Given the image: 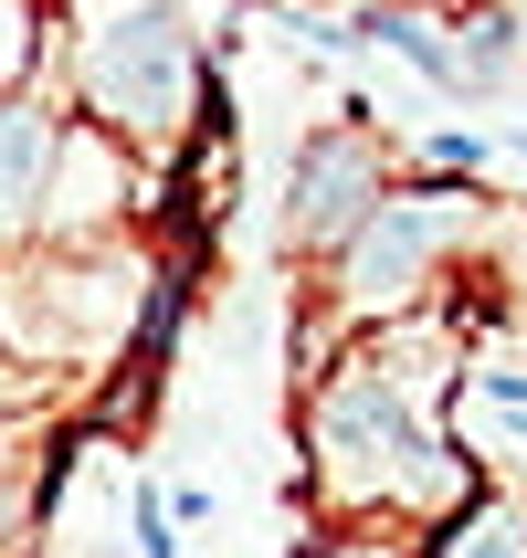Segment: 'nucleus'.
Wrapping results in <instances>:
<instances>
[{"label":"nucleus","instance_id":"423d86ee","mask_svg":"<svg viewBox=\"0 0 527 558\" xmlns=\"http://www.w3.org/2000/svg\"><path fill=\"white\" fill-rule=\"evenodd\" d=\"M411 558H527V485L486 474L475 496H454L433 527L411 537Z\"/></svg>","mask_w":527,"mask_h":558},{"label":"nucleus","instance_id":"1a4fd4ad","mask_svg":"<svg viewBox=\"0 0 527 558\" xmlns=\"http://www.w3.org/2000/svg\"><path fill=\"white\" fill-rule=\"evenodd\" d=\"M422 169H433V180H486V137H475V126H433V137H422Z\"/></svg>","mask_w":527,"mask_h":558},{"label":"nucleus","instance_id":"6e6552de","mask_svg":"<svg viewBox=\"0 0 527 558\" xmlns=\"http://www.w3.org/2000/svg\"><path fill=\"white\" fill-rule=\"evenodd\" d=\"M53 63V0H0V95L43 85Z\"/></svg>","mask_w":527,"mask_h":558},{"label":"nucleus","instance_id":"20e7f679","mask_svg":"<svg viewBox=\"0 0 527 558\" xmlns=\"http://www.w3.org/2000/svg\"><path fill=\"white\" fill-rule=\"evenodd\" d=\"M391 190V137L370 126V106L348 95L338 117H316L285 158V190H275V253L285 264H327V253L370 221V201Z\"/></svg>","mask_w":527,"mask_h":558},{"label":"nucleus","instance_id":"7ed1b4c3","mask_svg":"<svg viewBox=\"0 0 527 558\" xmlns=\"http://www.w3.org/2000/svg\"><path fill=\"white\" fill-rule=\"evenodd\" d=\"M137 306H148V232L0 253V359L11 369H95V359H127Z\"/></svg>","mask_w":527,"mask_h":558},{"label":"nucleus","instance_id":"f257e3e1","mask_svg":"<svg viewBox=\"0 0 527 558\" xmlns=\"http://www.w3.org/2000/svg\"><path fill=\"white\" fill-rule=\"evenodd\" d=\"M454 390H465V348H454L443 306L402 316V327H359L348 348H327L307 379V411H296L316 527H338V537L411 527L422 537L454 496H475L486 464L443 433Z\"/></svg>","mask_w":527,"mask_h":558},{"label":"nucleus","instance_id":"f03ea898","mask_svg":"<svg viewBox=\"0 0 527 558\" xmlns=\"http://www.w3.org/2000/svg\"><path fill=\"white\" fill-rule=\"evenodd\" d=\"M496 243V211L475 180H391L370 201V221L348 232L327 264H316V306H327V348L338 327H402V316H433L465 264Z\"/></svg>","mask_w":527,"mask_h":558},{"label":"nucleus","instance_id":"9d476101","mask_svg":"<svg viewBox=\"0 0 527 558\" xmlns=\"http://www.w3.org/2000/svg\"><path fill=\"white\" fill-rule=\"evenodd\" d=\"M180 11H190V32H201V43H221V32L243 22V0H180Z\"/></svg>","mask_w":527,"mask_h":558},{"label":"nucleus","instance_id":"0eeeda50","mask_svg":"<svg viewBox=\"0 0 527 558\" xmlns=\"http://www.w3.org/2000/svg\"><path fill=\"white\" fill-rule=\"evenodd\" d=\"M443 43H454V95H496L527 63L517 22H506L496 0H443Z\"/></svg>","mask_w":527,"mask_h":558},{"label":"nucleus","instance_id":"9b49d317","mask_svg":"<svg viewBox=\"0 0 527 558\" xmlns=\"http://www.w3.org/2000/svg\"><path fill=\"white\" fill-rule=\"evenodd\" d=\"M22 527H32V496H11V485H0V558L22 548Z\"/></svg>","mask_w":527,"mask_h":558},{"label":"nucleus","instance_id":"39448f33","mask_svg":"<svg viewBox=\"0 0 527 558\" xmlns=\"http://www.w3.org/2000/svg\"><path fill=\"white\" fill-rule=\"evenodd\" d=\"M63 95L22 85V95H0V253H22L32 243V221H43V180H53V158H63Z\"/></svg>","mask_w":527,"mask_h":558},{"label":"nucleus","instance_id":"f8f14e48","mask_svg":"<svg viewBox=\"0 0 527 558\" xmlns=\"http://www.w3.org/2000/svg\"><path fill=\"white\" fill-rule=\"evenodd\" d=\"M496 11H506V22H517V43H527V0H496Z\"/></svg>","mask_w":527,"mask_h":558}]
</instances>
